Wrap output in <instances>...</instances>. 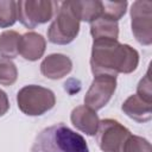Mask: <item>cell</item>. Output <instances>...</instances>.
I'll return each instance as SVG.
<instances>
[{"label":"cell","instance_id":"obj_5","mask_svg":"<svg viewBox=\"0 0 152 152\" xmlns=\"http://www.w3.org/2000/svg\"><path fill=\"white\" fill-rule=\"evenodd\" d=\"M58 2L43 0H20L17 1V20L25 27L34 28L40 24H45L56 14Z\"/></svg>","mask_w":152,"mask_h":152},{"label":"cell","instance_id":"obj_15","mask_svg":"<svg viewBox=\"0 0 152 152\" xmlns=\"http://www.w3.org/2000/svg\"><path fill=\"white\" fill-rule=\"evenodd\" d=\"M75 8L81 21L91 23L103 14L102 1H75Z\"/></svg>","mask_w":152,"mask_h":152},{"label":"cell","instance_id":"obj_2","mask_svg":"<svg viewBox=\"0 0 152 152\" xmlns=\"http://www.w3.org/2000/svg\"><path fill=\"white\" fill-rule=\"evenodd\" d=\"M31 152H89V150L81 134L63 124H57L37 134Z\"/></svg>","mask_w":152,"mask_h":152},{"label":"cell","instance_id":"obj_12","mask_svg":"<svg viewBox=\"0 0 152 152\" xmlns=\"http://www.w3.org/2000/svg\"><path fill=\"white\" fill-rule=\"evenodd\" d=\"M122 112L137 122H146L152 118V103L142 100L137 94L128 96L121 106Z\"/></svg>","mask_w":152,"mask_h":152},{"label":"cell","instance_id":"obj_8","mask_svg":"<svg viewBox=\"0 0 152 152\" xmlns=\"http://www.w3.org/2000/svg\"><path fill=\"white\" fill-rule=\"evenodd\" d=\"M116 89V76L109 75H96L86 93L84 106L89 107L93 110H99L103 108Z\"/></svg>","mask_w":152,"mask_h":152},{"label":"cell","instance_id":"obj_9","mask_svg":"<svg viewBox=\"0 0 152 152\" xmlns=\"http://www.w3.org/2000/svg\"><path fill=\"white\" fill-rule=\"evenodd\" d=\"M72 69L71 59L63 53H51L40 64V72L50 80H59L66 76Z\"/></svg>","mask_w":152,"mask_h":152},{"label":"cell","instance_id":"obj_6","mask_svg":"<svg viewBox=\"0 0 152 152\" xmlns=\"http://www.w3.org/2000/svg\"><path fill=\"white\" fill-rule=\"evenodd\" d=\"M132 133L119 121L104 119L99 122L96 141L102 152H124L125 144Z\"/></svg>","mask_w":152,"mask_h":152},{"label":"cell","instance_id":"obj_13","mask_svg":"<svg viewBox=\"0 0 152 152\" xmlns=\"http://www.w3.org/2000/svg\"><path fill=\"white\" fill-rule=\"evenodd\" d=\"M90 34L94 40H100V39L118 40L119 37L118 21H114L104 15H101L90 23Z\"/></svg>","mask_w":152,"mask_h":152},{"label":"cell","instance_id":"obj_10","mask_svg":"<svg viewBox=\"0 0 152 152\" xmlns=\"http://www.w3.org/2000/svg\"><path fill=\"white\" fill-rule=\"evenodd\" d=\"M71 124L82 133L87 135H95L100 119L95 110L90 109L87 106H77L72 109L70 114Z\"/></svg>","mask_w":152,"mask_h":152},{"label":"cell","instance_id":"obj_18","mask_svg":"<svg viewBox=\"0 0 152 152\" xmlns=\"http://www.w3.org/2000/svg\"><path fill=\"white\" fill-rule=\"evenodd\" d=\"M103 5V14L104 17L118 21L121 19L127 10V1H119V2H112V1H102Z\"/></svg>","mask_w":152,"mask_h":152},{"label":"cell","instance_id":"obj_1","mask_svg":"<svg viewBox=\"0 0 152 152\" xmlns=\"http://www.w3.org/2000/svg\"><path fill=\"white\" fill-rule=\"evenodd\" d=\"M139 64V53L135 49L118 40H93L90 68L94 76L131 74Z\"/></svg>","mask_w":152,"mask_h":152},{"label":"cell","instance_id":"obj_17","mask_svg":"<svg viewBox=\"0 0 152 152\" xmlns=\"http://www.w3.org/2000/svg\"><path fill=\"white\" fill-rule=\"evenodd\" d=\"M18 78V69L11 59L0 58V84L12 86Z\"/></svg>","mask_w":152,"mask_h":152},{"label":"cell","instance_id":"obj_21","mask_svg":"<svg viewBox=\"0 0 152 152\" xmlns=\"http://www.w3.org/2000/svg\"><path fill=\"white\" fill-rule=\"evenodd\" d=\"M10 109V101L4 90L0 89V116L5 115Z\"/></svg>","mask_w":152,"mask_h":152},{"label":"cell","instance_id":"obj_16","mask_svg":"<svg viewBox=\"0 0 152 152\" xmlns=\"http://www.w3.org/2000/svg\"><path fill=\"white\" fill-rule=\"evenodd\" d=\"M17 21V1L0 0V27H10Z\"/></svg>","mask_w":152,"mask_h":152},{"label":"cell","instance_id":"obj_11","mask_svg":"<svg viewBox=\"0 0 152 152\" xmlns=\"http://www.w3.org/2000/svg\"><path fill=\"white\" fill-rule=\"evenodd\" d=\"M46 48L45 38L37 32H26L20 37L19 42V55L27 61L39 59Z\"/></svg>","mask_w":152,"mask_h":152},{"label":"cell","instance_id":"obj_7","mask_svg":"<svg viewBox=\"0 0 152 152\" xmlns=\"http://www.w3.org/2000/svg\"><path fill=\"white\" fill-rule=\"evenodd\" d=\"M131 27L135 39L142 45L152 43V1L137 0L131 7Z\"/></svg>","mask_w":152,"mask_h":152},{"label":"cell","instance_id":"obj_20","mask_svg":"<svg viewBox=\"0 0 152 152\" xmlns=\"http://www.w3.org/2000/svg\"><path fill=\"white\" fill-rule=\"evenodd\" d=\"M137 95L142 100L152 103V90H151V78H150V70H147L146 75L140 80L137 87Z\"/></svg>","mask_w":152,"mask_h":152},{"label":"cell","instance_id":"obj_4","mask_svg":"<svg viewBox=\"0 0 152 152\" xmlns=\"http://www.w3.org/2000/svg\"><path fill=\"white\" fill-rule=\"evenodd\" d=\"M18 108L26 115L38 116L49 112L56 103V97L52 90L30 84L23 87L17 94Z\"/></svg>","mask_w":152,"mask_h":152},{"label":"cell","instance_id":"obj_19","mask_svg":"<svg viewBox=\"0 0 152 152\" xmlns=\"http://www.w3.org/2000/svg\"><path fill=\"white\" fill-rule=\"evenodd\" d=\"M124 152H152V150L151 144L147 139L131 134L125 144Z\"/></svg>","mask_w":152,"mask_h":152},{"label":"cell","instance_id":"obj_14","mask_svg":"<svg viewBox=\"0 0 152 152\" xmlns=\"http://www.w3.org/2000/svg\"><path fill=\"white\" fill-rule=\"evenodd\" d=\"M20 34L15 31L7 30L0 33V57L6 59L15 58L19 55Z\"/></svg>","mask_w":152,"mask_h":152},{"label":"cell","instance_id":"obj_3","mask_svg":"<svg viewBox=\"0 0 152 152\" xmlns=\"http://www.w3.org/2000/svg\"><path fill=\"white\" fill-rule=\"evenodd\" d=\"M80 23L81 20L75 8V1L61 2L48 28L49 42L58 45L71 43L80 32Z\"/></svg>","mask_w":152,"mask_h":152}]
</instances>
